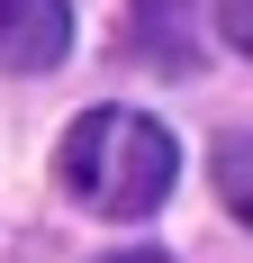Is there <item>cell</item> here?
I'll list each match as a JSON object with an SVG mask.
<instances>
[{
    "label": "cell",
    "mask_w": 253,
    "mask_h": 263,
    "mask_svg": "<svg viewBox=\"0 0 253 263\" xmlns=\"http://www.w3.org/2000/svg\"><path fill=\"white\" fill-rule=\"evenodd\" d=\"M100 263H172L163 245H118V254H100Z\"/></svg>",
    "instance_id": "6"
},
{
    "label": "cell",
    "mask_w": 253,
    "mask_h": 263,
    "mask_svg": "<svg viewBox=\"0 0 253 263\" xmlns=\"http://www.w3.org/2000/svg\"><path fill=\"white\" fill-rule=\"evenodd\" d=\"M181 18H190V0H136V27H145V54L154 64H190V46H181Z\"/></svg>",
    "instance_id": "4"
},
{
    "label": "cell",
    "mask_w": 253,
    "mask_h": 263,
    "mask_svg": "<svg viewBox=\"0 0 253 263\" xmlns=\"http://www.w3.org/2000/svg\"><path fill=\"white\" fill-rule=\"evenodd\" d=\"M73 54V0H0V73H54Z\"/></svg>",
    "instance_id": "2"
},
{
    "label": "cell",
    "mask_w": 253,
    "mask_h": 263,
    "mask_svg": "<svg viewBox=\"0 0 253 263\" xmlns=\"http://www.w3.org/2000/svg\"><path fill=\"white\" fill-rule=\"evenodd\" d=\"M217 27H226L235 54H253V0H217Z\"/></svg>",
    "instance_id": "5"
},
{
    "label": "cell",
    "mask_w": 253,
    "mask_h": 263,
    "mask_svg": "<svg viewBox=\"0 0 253 263\" xmlns=\"http://www.w3.org/2000/svg\"><path fill=\"white\" fill-rule=\"evenodd\" d=\"M208 182H217V200H226L235 227H253V127L217 136V155H208Z\"/></svg>",
    "instance_id": "3"
},
{
    "label": "cell",
    "mask_w": 253,
    "mask_h": 263,
    "mask_svg": "<svg viewBox=\"0 0 253 263\" xmlns=\"http://www.w3.org/2000/svg\"><path fill=\"white\" fill-rule=\"evenodd\" d=\"M54 173L91 218H154L181 191V145L145 109H91V118H73Z\"/></svg>",
    "instance_id": "1"
}]
</instances>
